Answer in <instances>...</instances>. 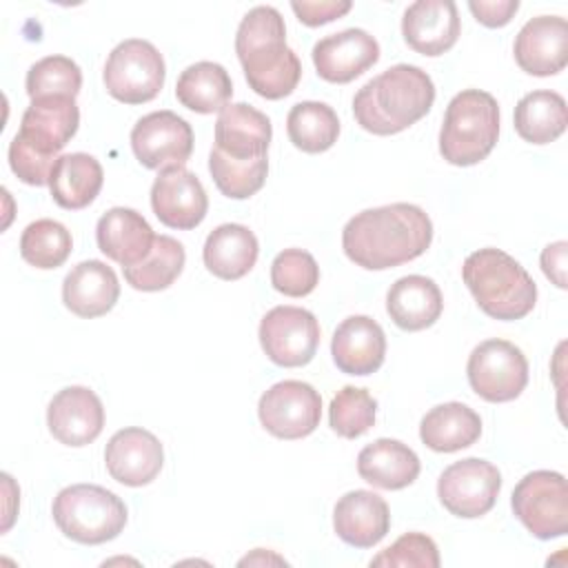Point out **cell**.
<instances>
[{
  "instance_id": "6da1fadb",
  "label": "cell",
  "mask_w": 568,
  "mask_h": 568,
  "mask_svg": "<svg viewBox=\"0 0 568 568\" xmlns=\"http://www.w3.org/2000/svg\"><path fill=\"white\" fill-rule=\"evenodd\" d=\"M433 242V222L424 209L395 202L353 215L342 231V248L366 271H384L426 253Z\"/></svg>"
},
{
  "instance_id": "7a4b0ae2",
  "label": "cell",
  "mask_w": 568,
  "mask_h": 568,
  "mask_svg": "<svg viewBox=\"0 0 568 568\" xmlns=\"http://www.w3.org/2000/svg\"><path fill=\"white\" fill-rule=\"evenodd\" d=\"M235 53L248 87L266 100L291 95L302 78V62L286 44L284 18L275 7H253L235 33Z\"/></svg>"
},
{
  "instance_id": "3957f363",
  "label": "cell",
  "mask_w": 568,
  "mask_h": 568,
  "mask_svg": "<svg viewBox=\"0 0 568 568\" xmlns=\"http://www.w3.org/2000/svg\"><path fill=\"white\" fill-rule=\"evenodd\" d=\"M433 102V78L415 64H395L355 93L353 115L364 131L393 135L422 120Z\"/></svg>"
},
{
  "instance_id": "277c9868",
  "label": "cell",
  "mask_w": 568,
  "mask_h": 568,
  "mask_svg": "<svg viewBox=\"0 0 568 568\" xmlns=\"http://www.w3.org/2000/svg\"><path fill=\"white\" fill-rule=\"evenodd\" d=\"M462 277L477 306L501 322L526 317L537 302V284L528 271L501 248H479L464 260Z\"/></svg>"
},
{
  "instance_id": "5b68a950",
  "label": "cell",
  "mask_w": 568,
  "mask_h": 568,
  "mask_svg": "<svg viewBox=\"0 0 568 568\" xmlns=\"http://www.w3.org/2000/svg\"><path fill=\"white\" fill-rule=\"evenodd\" d=\"M497 138L499 106L490 93L466 89L448 102L439 131V153L448 164H479L488 158Z\"/></svg>"
},
{
  "instance_id": "8992f818",
  "label": "cell",
  "mask_w": 568,
  "mask_h": 568,
  "mask_svg": "<svg viewBox=\"0 0 568 568\" xmlns=\"http://www.w3.org/2000/svg\"><path fill=\"white\" fill-rule=\"evenodd\" d=\"M51 515L64 537L87 546L111 541L126 526L124 501L98 484L62 488L53 499Z\"/></svg>"
},
{
  "instance_id": "52a82bcc",
  "label": "cell",
  "mask_w": 568,
  "mask_h": 568,
  "mask_svg": "<svg viewBox=\"0 0 568 568\" xmlns=\"http://www.w3.org/2000/svg\"><path fill=\"white\" fill-rule=\"evenodd\" d=\"M104 87L124 104L151 102L164 87L166 67L162 53L142 38L122 40L104 62Z\"/></svg>"
},
{
  "instance_id": "ba28073f",
  "label": "cell",
  "mask_w": 568,
  "mask_h": 568,
  "mask_svg": "<svg viewBox=\"0 0 568 568\" xmlns=\"http://www.w3.org/2000/svg\"><path fill=\"white\" fill-rule=\"evenodd\" d=\"M515 517L537 539H555L568 532V486L561 473L532 470L513 490Z\"/></svg>"
},
{
  "instance_id": "9c48e42d",
  "label": "cell",
  "mask_w": 568,
  "mask_h": 568,
  "mask_svg": "<svg viewBox=\"0 0 568 568\" xmlns=\"http://www.w3.org/2000/svg\"><path fill=\"white\" fill-rule=\"evenodd\" d=\"M466 375L470 388L486 402L501 404L521 395L528 384V359L508 339H486L468 357Z\"/></svg>"
},
{
  "instance_id": "30bf717a",
  "label": "cell",
  "mask_w": 568,
  "mask_h": 568,
  "mask_svg": "<svg viewBox=\"0 0 568 568\" xmlns=\"http://www.w3.org/2000/svg\"><path fill=\"white\" fill-rule=\"evenodd\" d=\"M499 488V468L479 457H466L450 464L437 479V497L442 506L462 519L486 515L495 506Z\"/></svg>"
},
{
  "instance_id": "8fae6325",
  "label": "cell",
  "mask_w": 568,
  "mask_h": 568,
  "mask_svg": "<svg viewBox=\"0 0 568 568\" xmlns=\"http://www.w3.org/2000/svg\"><path fill=\"white\" fill-rule=\"evenodd\" d=\"M260 344L266 357L284 368L306 366L320 346L317 317L300 306H275L260 322Z\"/></svg>"
},
{
  "instance_id": "7c38bea8",
  "label": "cell",
  "mask_w": 568,
  "mask_h": 568,
  "mask_svg": "<svg viewBox=\"0 0 568 568\" xmlns=\"http://www.w3.org/2000/svg\"><path fill=\"white\" fill-rule=\"evenodd\" d=\"M257 417L273 437L302 439L320 426L322 397L306 382L284 379L262 393Z\"/></svg>"
},
{
  "instance_id": "4fadbf2b",
  "label": "cell",
  "mask_w": 568,
  "mask_h": 568,
  "mask_svg": "<svg viewBox=\"0 0 568 568\" xmlns=\"http://www.w3.org/2000/svg\"><path fill=\"white\" fill-rule=\"evenodd\" d=\"M131 149L146 169L184 166L193 153V129L173 111H153L142 115L131 129Z\"/></svg>"
},
{
  "instance_id": "5bb4252c",
  "label": "cell",
  "mask_w": 568,
  "mask_h": 568,
  "mask_svg": "<svg viewBox=\"0 0 568 568\" xmlns=\"http://www.w3.org/2000/svg\"><path fill=\"white\" fill-rule=\"evenodd\" d=\"M151 209L164 226L191 231L206 217L209 197L193 171L171 166L151 186Z\"/></svg>"
},
{
  "instance_id": "9a60e30c",
  "label": "cell",
  "mask_w": 568,
  "mask_h": 568,
  "mask_svg": "<svg viewBox=\"0 0 568 568\" xmlns=\"http://www.w3.org/2000/svg\"><path fill=\"white\" fill-rule=\"evenodd\" d=\"M80 124V109L75 98L42 95L31 100L16 133L24 144L42 155L58 158L67 142L75 135Z\"/></svg>"
},
{
  "instance_id": "2e32d148",
  "label": "cell",
  "mask_w": 568,
  "mask_h": 568,
  "mask_svg": "<svg viewBox=\"0 0 568 568\" xmlns=\"http://www.w3.org/2000/svg\"><path fill=\"white\" fill-rule=\"evenodd\" d=\"M49 433L64 446H87L104 428V406L87 386H67L47 406Z\"/></svg>"
},
{
  "instance_id": "e0dca14e",
  "label": "cell",
  "mask_w": 568,
  "mask_h": 568,
  "mask_svg": "<svg viewBox=\"0 0 568 568\" xmlns=\"http://www.w3.org/2000/svg\"><path fill=\"white\" fill-rule=\"evenodd\" d=\"M104 464L115 481L138 488L151 484L160 475L164 450L153 433L140 426H129L109 439Z\"/></svg>"
},
{
  "instance_id": "ac0fdd59",
  "label": "cell",
  "mask_w": 568,
  "mask_h": 568,
  "mask_svg": "<svg viewBox=\"0 0 568 568\" xmlns=\"http://www.w3.org/2000/svg\"><path fill=\"white\" fill-rule=\"evenodd\" d=\"M379 60L377 40L364 29H344L315 42L313 64L317 75L333 84H346L359 78Z\"/></svg>"
},
{
  "instance_id": "d6986e66",
  "label": "cell",
  "mask_w": 568,
  "mask_h": 568,
  "mask_svg": "<svg viewBox=\"0 0 568 568\" xmlns=\"http://www.w3.org/2000/svg\"><path fill=\"white\" fill-rule=\"evenodd\" d=\"M515 62L521 71L546 78L559 73L568 62V22L561 16H537L515 38Z\"/></svg>"
},
{
  "instance_id": "ffe728a7",
  "label": "cell",
  "mask_w": 568,
  "mask_h": 568,
  "mask_svg": "<svg viewBox=\"0 0 568 568\" xmlns=\"http://www.w3.org/2000/svg\"><path fill=\"white\" fill-rule=\"evenodd\" d=\"M462 33L457 4L453 0H417L402 18L406 44L428 58L450 51Z\"/></svg>"
},
{
  "instance_id": "44dd1931",
  "label": "cell",
  "mask_w": 568,
  "mask_h": 568,
  "mask_svg": "<svg viewBox=\"0 0 568 568\" xmlns=\"http://www.w3.org/2000/svg\"><path fill=\"white\" fill-rule=\"evenodd\" d=\"M331 355L335 366L346 375H371L386 357V335L368 315L346 317L333 333Z\"/></svg>"
},
{
  "instance_id": "7402d4cb",
  "label": "cell",
  "mask_w": 568,
  "mask_h": 568,
  "mask_svg": "<svg viewBox=\"0 0 568 568\" xmlns=\"http://www.w3.org/2000/svg\"><path fill=\"white\" fill-rule=\"evenodd\" d=\"M333 528L344 544L373 548L390 528L388 504L373 490H351L333 508Z\"/></svg>"
},
{
  "instance_id": "603a6c76",
  "label": "cell",
  "mask_w": 568,
  "mask_h": 568,
  "mask_svg": "<svg viewBox=\"0 0 568 568\" xmlns=\"http://www.w3.org/2000/svg\"><path fill=\"white\" fill-rule=\"evenodd\" d=\"M273 126L266 113L246 102L226 104L215 120V149L235 160L266 158Z\"/></svg>"
},
{
  "instance_id": "cb8c5ba5",
  "label": "cell",
  "mask_w": 568,
  "mask_h": 568,
  "mask_svg": "<svg viewBox=\"0 0 568 568\" xmlns=\"http://www.w3.org/2000/svg\"><path fill=\"white\" fill-rule=\"evenodd\" d=\"M95 242L109 260L124 268L140 264L151 253L155 233L135 209L113 206L98 220Z\"/></svg>"
},
{
  "instance_id": "d4e9b609",
  "label": "cell",
  "mask_w": 568,
  "mask_h": 568,
  "mask_svg": "<svg viewBox=\"0 0 568 568\" xmlns=\"http://www.w3.org/2000/svg\"><path fill=\"white\" fill-rule=\"evenodd\" d=\"M120 297V282L111 266L100 260L75 264L62 282L64 306L84 320L106 315Z\"/></svg>"
},
{
  "instance_id": "484cf974",
  "label": "cell",
  "mask_w": 568,
  "mask_h": 568,
  "mask_svg": "<svg viewBox=\"0 0 568 568\" xmlns=\"http://www.w3.org/2000/svg\"><path fill=\"white\" fill-rule=\"evenodd\" d=\"M417 453L399 439L382 437L366 444L357 455V473L364 481L384 490H402L419 475Z\"/></svg>"
},
{
  "instance_id": "4316f807",
  "label": "cell",
  "mask_w": 568,
  "mask_h": 568,
  "mask_svg": "<svg viewBox=\"0 0 568 568\" xmlns=\"http://www.w3.org/2000/svg\"><path fill=\"white\" fill-rule=\"evenodd\" d=\"M386 311L399 328L424 331L439 320L444 297L435 280L426 275H404L388 288Z\"/></svg>"
},
{
  "instance_id": "83f0119b",
  "label": "cell",
  "mask_w": 568,
  "mask_h": 568,
  "mask_svg": "<svg viewBox=\"0 0 568 568\" xmlns=\"http://www.w3.org/2000/svg\"><path fill=\"white\" fill-rule=\"evenodd\" d=\"M260 244L255 233L244 224H220L204 242L202 260L209 273L220 280H240L257 262Z\"/></svg>"
},
{
  "instance_id": "f1b7e54d",
  "label": "cell",
  "mask_w": 568,
  "mask_h": 568,
  "mask_svg": "<svg viewBox=\"0 0 568 568\" xmlns=\"http://www.w3.org/2000/svg\"><path fill=\"white\" fill-rule=\"evenodd\" d=\"M104 182L102 164L89 153L60 155L51 178L49 191L58 206L67 211L87 209L100 193Z\"/></svg>"
},
{
  "instance_id": "f546056e",
  "label": "cell",
  "mask_w": 568,
  "mask_h": 568,
  "mask_svg": "<svg viewBox=\"0 0 568 568\" xmlns=\"http://www.w3.org/2000/svg\"><path fill=\"white\" fill-rule=\"evenodd\" d=\"M479 415L462 402H446L430 408L419 424V437L424 446L435 453H455L468 448L479 439Z\"/></svg>"
},
{
  "instance_id": "4dcf8cb0",
  "label": "cell",
  "mask_w": 568,
  "mask_h": 568,
  "mask_svg": "<svg viewBox=\"0 0 568 568\" xmlns=\"http://www.w3.org/2000/svg\"><path fill=\"white\" fill-rule=\"evenodd\" d=\"M233 95L229 71L217 62H195L186 67L175 84V98L182 106L195 113L222 111Z\"/></svg>"
},
{
  "instance_id": "1f68e13d",
  "label": "cell",
  "mask_w": 568,
  "mask_h": 568,
  "mask_svg": "<svg viewBox=\"0 0 568 568\" xmlns=\"http://www.w3.org/2000/svg\"><path fill=\"white\" fill-rule=\"evenodd\" d=\"M568 124L566 100L557 91L526 93L515 106V131L530 144H548L557 140Z\"/></svg>"
},
{
  "instance_id": "d6a6232c",
  "label": "cell",
  "mask_w": 568,
  "mask_h": 568,
  "mask_svg": "<svg viewBox=\"0 0 568 568\" xmlns=\"http://www.w3.org/2000/svg\"><path fill=\"white\" fill-rule=\"evenodd\" d=\"M286 133L295 149L304 153H324L337 142L339 120L326 102L304 100L291 106L286 115Z\"/></svg>"
},
{
  "instance_id": "836d02e7",
  "label": "cell",
  "mask_w": 568,
  "mask_h": 568,
  "mask_svg": "<svg viewBox=\"0 0 568 568\" xmlns=\"http://www.w3.org/2000/svg\"><path fill=\"white\" fill-rule=\"evenodd\" d=\"M186 262L184 246L171 235H155L151 253L135 266H124V280L135 291H164L169 288L182 273Z\"/></svg>"
},
{
  "instance_id": "e575fe53",
  "label": "cell",
  "mask_w": 568,
  "mask_h": 568,
  "mask_svg": "<svg viewBox=\"0 0 568 568\" xmlns=\"http://www.w3.org/2000/svg\"><path fill=\"white\" fill-rule=\"evenodd\" d=\"M73 240L64 224L42 217L31 224L20 235V255L27 264L49 271L58 268L71 255Z\"/></svg>"
},
{
  "instance_id": "d590c367",
  "label": "cell",
  "mask_w": 568,
  "mask_h": 568,
  "mask_svg": "<svg viewBox=\"0 0 568 568\" xmlns=\"http://www.w3.org/2000/svg\"><path fill=\"white\" fill-rule=\"evenodd\" d=\"M209 171L222 195L231 200H246L264 186L268 160H235L213 146L209 153Z\"/></svg>"
},
{
  "instance_id": "8d00e7d4",
  "label": "cell",
  "mask_w": 568,
  "mask_h": 568,
  "mask_svg": "<svg viewBox=\"0 0 568 568\" xmlns=\"http://www.w3.org/2000/svg\"><path fill=\"white\" fill-rule=\"evenodd\" d=\"M375 413H377V402L366 388L344 386L331 399L328 422L339 437L355 439L371 430V426L375 424Z\"/></svg>"
},
{
  "instance_id": "74e56055",
  "label": "cell",
  "mask_w": 568,
  "mask_h": 568,
  "mask_svg": "<svg viewBox=\"0 0 568 568\" xmlns=\"http://www.w3.org/2000/svg\"><path fill=\"white\" fill-rule=\"evenodd\" d=\"M82 87L80 67L67 55H47L27 71V95L31 100L42 95L75 98Z\"/></svg>"
},
{
  "instance_id": "f35d334b",
  "label": "cell",
  "mask_w": 568,
  "mask_h": 568,
  "mask_svg": "<svg viewBox=\"0 0 568 568\" xmlns=\"http://www.w3.org/2000/svg\"><path fill=\"white\" fill-rule=\"evenodd\" d=\"M320 282V266L304 248H284L271 264V284L277 293L288 297H304L315 291Z\"/></svg>"
},
{
  "instance_id": "ab89813d",
  "label": "cell",
  "mask_w": 568,
  "mask_h": 568,
  "mask_svg": "<svg viewBox=\"0 0 568 568\" xmlns=\"http://www.w3.org/2000/svg\"><path fill=\"white\" fill-rule=\"evenodd\" d=\"M371 566H417V568H437L439 566V550L437 544L424 532H406L377 557L371 559Z\"/></svg>"
},
{
  "instance_id": "60d3db41",
  "label": "cell",
  "mask_w": 568,
  "mask_h": 568,
  "mask_svg": "<svg viewBox=\"0 0 568 568\" xmlns=\"http://www.w3.org/2000/svg\"><path fill=\"white\" fill-rule=\"evenodd\" d=\"M55 162L58 158L42 155L33 151L29 144H24L18 135H13L9 144V166L18 175V180H22L24 184H31V186L49 184Z\"/></svg>"
},
{
  "instance_id": "b9f144b4",
  "label": "cell",
  "mask_w": 568,
  "mask_h": 568,
  "mask_svg": "<svg viewBox=\"0 0 568 568\" xmlns=\"http://www.w3.org/2000/svg\"><path fill=\"white\" fill-rule=\"evenodd\" d=\"M348 0H322V2H306V0H293L291 9L295 11L297 20L306 27H320L326 22H333L351 11Z\"/></svg>"
},
{
  "instance_id": "7bdbcfd3",
  "label": "cell",
  "mask_w": 568,
  "mask_h": 568,
  "mask_svg": "<svg viewBox=\"0 0 568 568\" xmlns=\"http://www.w3.org/2000/svg\"><path fill=\"white\" fill-rule=\"evenodd\" d=\"M468 9L477 22H481L488 29H497V27H506L513 20V16L519 9V2L517 0H470Z\"/></svg>"
},
{
  "instance_id": "ee69618b",
  "label": "cell",
  "mask_w": 568,
  "mask_h": 568,
  "mask_svg": "<svg viewBox=\"0 0 568 568\" xmlns=\"http://www.w3.org/2000/svg\"><path fill=\"white\" fill-rule=\"evenodd\" d=\"M566 253L568 244L564 240L552 242L541 251V271L559 288H566Z\"/></svg>"
},
{
  "instance_id": "f6af8a7d",
  "label": "cell",
  "mask_w": 568,
  "mask_h": 568,
  "mask_svg": "<svg viewBox=\"0 0 568 568\" xmlns=\"http://www.w3.org/2000/svg\"><path fill=\"white\" fill-rule=\"evenodd\" d=\"M286 564L282 557H277V555H268L266 552V557H264V550L262 548H257L253 555H246L244 559H240V566H246V564Z\"/></svg>"
}]
</instances>
